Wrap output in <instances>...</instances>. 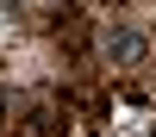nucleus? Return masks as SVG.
Returning a JSON list of instances; mask_svg holds the SVG:
<instances>
[{"label": "nucleus", "instance_id": "nucleus-3", "mask_svg": "<svg viewBox=\"0 0 156 137\" xmlns=\"http://www.w3.org/2000/svg\"><path fill=\"white\" fill-rule=\"evenodd\" d=\"M0 25H6V0H0Z\"/></svg>", "mask_w": 156, "mask_h": 137}, {"label": "nucleus", "instance_id": "nucleus-2", "mask_svg": "<svg viewBox=\"0 0 156 137\" xmlns=\"http://www.w3.org/2000/svg\"><path fill=\"white\" fill-rule=\"evenodd\" d=\"M0 125H6V94H0Z\"/></svg>", "mask_w": 156, "mask_h": 137}, {"label": "nucleus", "instance_id": "nucleus-1", "mask_svg": "<svg viewBox=\"0 0 156 137\" xmlns=\"http://www.w3.org/2000/svg\"><path fill=\"white\" fill-rule=\"evenodd\" d=\"M144 56H150V37H144V31H131V25H112V31H106V62L137 69Z\"/></svg>", "mask_w": 156, "mask_h": 137}]
</instances>
